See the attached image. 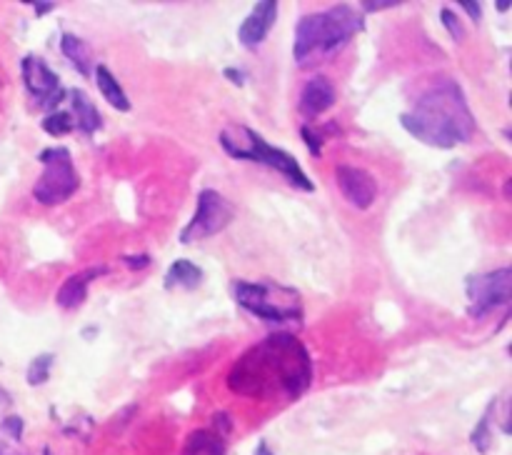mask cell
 <instances>
[{
    "label": "cell",
    "instance_id": "cell-8",
    "mask_svg": "<svg viewBox=\"0 0 512 455\" xmlns=\"http://www.w3.org/2000/svg\"><path fill=\"white\" fill-rule=\"evenodd\" d=\"M230 220H233V203L213 188L200 190L193 218L180 230V243L188 245L200 243L205 238H213L220 230L228 228Z\"/></svg>",
    "mask_w": 512,
    "mask_h": 455
},
{
    "label": "cell",
    "instance_id": "cell-18",
    "mask_svg": "<svg viewBox=\"0 0 512 455\" xmlns=\"http://www.w3.org/2000/svg\"><path fill=\"white\" fill-rule=\"evenodd\" d=\"M60 50H63L65 58L73 63V68L80 75H93V50H90V45L83 38H78L73 33H65L60 38Z\"/></svg>",
    "mask_w": 512,
    "mask_h": 455
},
{
    "label": "cell",
    "instance_id": "cell-27",
    "mask_svg": "<svg viewBox=\"0 0 512 455\" xmlns=\"http://www.w3.org/2000/svg\"><path fill=\"white\" fill-rule=\"evenodd\" d=\"M123 263L130 265L133 270H143V268H148L150 258L148 255H123Z\"/></svg>",
    "mask_w": 512,
    "mask_h": 455
},
{
    "label": "cell",
    "instance_id": "cell-9",
    "mask_svg": "<svg viewBox=\"0 0 512 455\" xmlns=\"http://www.w3.org/2000/svg\"><path fill=\"white\" fill-rule=\"evenodd\" d=\"M20 73H23V83L30 98L35 100V105L48 110V113L58 110L63 98H68L65 88L60 85V78L50 70V65L40 55H25L23 63H20Z\"/></svg>",
    "mask_w": 512,
    "mask_h": 455
},
{
    "label": "cell",
    "instance_id": "cell-3",
    "mask_svg": "<svg viewBox=\"0 0 512 455\" xmlns=\"http://www.w3.org/2000/svg\"><path fill=\"white\" fill-rule=\"evenodd\" d=\"M365 18L353 5H333L328 10L308 13L295 28L293 55L298 65H313L343 50L360 30Z\"/></svg>",
    "mask_w": 512,
    "mask_h": 455
},
{
    "label": "cell",
    "instance_id": "cell-29",
    "mask_svg": "<svg viewBox=\"0 0 512 455\" xmlns=\"http://www.w3.org/2000/svg\"><path fill=\"white\" fill-rule=\"evenodd\" d=\"M28 5L35 10V15H48L50 10H55V3H40V0H30Z\"/></svg>",
    "mask_w": 512,
    "mask_h": 455
},
{
    "label": "cell",
    "instance_id": "cell-7",
    "mask_svg": "<svg viewBox=\"0 0 512 455\" xmlns=\"http://www.w3.org/2000/svg\"><path fill=\"white\" fill-rule=\"evenodd\" d=\"M465 293H468L470 318L483 320L498 308H505L512 298V270L498 268L488 273L468 275L465 278Z\"/></svg>",
    "mask_w": 512,
    "mask_h": 455
},
{
    "label": "cell",
    "instance_id": "cell-23",
    "mask_svg": "<svg viewBox=\"0 0 512 455\" xmlns=\"http://www.w3.org/2000/svg\"><path fill=\"white\" fill-rule=\"evenodd\" d=\"M300 135H303V140H305V145L310 148V153H313L315 158H320V148H323V135H320L315 128H310V125H303V128H300Z\"/></svg>",
    "mask_w": 512,
    "mask_h": 455
},
{
    "label": "cell",
    "instance_id": "cell-20",
    "mask_svg": "<svg viewBox=\"0 0 512 455\" xmlns=\"http://www.w3.org/2000/svg\"><path fill=\"white\" fill-rule=\"evenodd\" d=\"M40 128L48 135L60 138V135H68L73 130V118H70L68 110H53V113H48L40 120Z\"/></svg>",
    "mask_w": 512,
    "mask_h": 455
},
{
    "label": "cell",
    "instance_id": "cell-2",
    "mask_svg": "<svg viewBox=\"0 0 512 455\" xmlns=\"http://www.w3.org/2000/svg\"><path fill=\"white\" fill-rule=\"evenodd\" d=\"M400 123L420 143L440 150L468 143L478 130L463 88L450 78L438 80L433 88L425 90L418 103L400 115Z\"/></svg>",
    "mask_w": 512,
    "mask_h": 455
},
{
    "label": "cell",
    "instance_id": "cell-14",
    "mask_svg": "<svg viewBox=\"0 0 512 455\" xmlns=\"http://www.w3.org/2000/svg\"><path fill=\"white\" fill-rule=\"evenodd\" d=\"M68 100H70L68 113H70V118H73L75 128L83 130L85 135H93L103 128V115H100V110L95 108V103L88 98V93H85V90L73 88L68 93Z\"/></svg>",
    "mask_w": 512,
    "mask_h": 455
},
{
    "label": "cell",
    "instance_id": "cell-4",
    "mask_svg": "<svg viewBox=\"0 0 512 455\" xmlns=\"http://www.w3.org/2000/svg\"><path fill=\"white\" fill-rule=\"evenodd\" d=\"M220 145H223L230 158L250 160V163H260L278 170L293 188L303 190V193H313L315 190V183L305 175V170L300 168V163L293 155L285 153L283 148L270 145L268 140H263V135L255 133L248 125H230V128H225L220 133Z\"/></svg>",
    "mask_w": 512,
    "mask_h": 455
},
{
    "label": "cell",
    "instance_id": "cell-19",
    "mask_svg": "<svg viewBox=\"0 0 512 455\" xmlns=\"http://www.w3.org/2000/svg\"><path fill=\"white\" fill-rule=\"evenodd\" d=\"M53 363H55V355H53V353H40V355H35V358L30 360V365H28V375H25V380H28V385H33V388H38V385L48 383L50 370H53Z\"/></svg>",
    "mask_w": 512,
    "mask_h": 455
},
{
    "label": "cell",
    "instance_id": "cell-6",
    "mask_svg": "<svg viewBox=\"0 0 512 455\" xmlns=\"http://www.w3.org/2000/svg\"><path fill=\"white\" fill-rule=\"evenodd\" d=\"M40 163H43V173L33 185V198L45 208H55L63 205L65 200L73 198L80 188V175L75 170L73 155L68 148L58 145V148H45L40 153Z\"/></svg>",
    "mask_w": 512,
    "mask_h": 455
},
{
    "label": "cell",
    "instance_id": "cell-10",
    "mask_svg": "<svg viewBox=\"0 0 512 455\" xmlns=\"http://www.w3.org/2000/svg\"><path fill=\"white\" fill-rule=\"evenodd\" d=\"M335 183H338L343 198L358 210H368L370 205L378 200V180L363 168H355V165H338V168H335Z\"/></svg>",
    "mask_w": 512,
    "mask_h": 455
},
{
    "label": "cell",
    "instance_id": "cell-26",
    "mask_svg": "<svg viewBox=\"0 0 512 455\" xmlns=\"http://www.w3.org/2000/svg\"><path fill=\"white\" fill-rule=\"evenodd\" d=\"M460 8L468 10V15L475 20V23L483 18V5H480L478 0H475V3H473V0H460Z\"/></svg>",
    "mask_w": 512,
    "mask_h": 455
},
{
    "label": "cell",
    "instance_id": "cell-11",
    "mask_svg": "<svg viewBox=\"0 0 512 455\" xmlns=\"http://www.w3.org/2000/svg\"><path fill=\"white\" fill-rule=\"evenodd\" d=\"M275 20H278V3L275 0H260V3L253 5V10L248 13V18L240 23L238 40L243 48H258L268 33L273 30Z\"/></svg>",
    "mask_w": 512,
    "mask_h": 455
},
{
    "label": "cell",
    "instance_id": "cell-22",
    "mask_svg": "<svg viewBox=\"0 0 512 455\" xmlns=\"http://www.w3.org/2000/svg\"><path fill=\"white\" fill-rule=\"evenodd\" d=\"M440 23H443V28L453 35L455 43H460V40L465 38V28H463V23H460L458 15H455V10H450V8L440 10Z\"/></svg>",
    "mask_w": 512,
    "mask_h": 455
},
{
    "label": "cell",
    "instance_id": "cell-32",
    "mask_svg": "<svg viewBox=\"0 0 512 455\" xmlns=\"http://www.w3.org/2000/svg\"><path fill=\"white\" fill-rule=\"evenodd\" d=\"M495 5H498V10H500V13H505V10L510 8V3H505V0H500V3H495Z\"/></svg>",
    "mask_w": 512,
    "mask_h": 455
},
{
    "label": "cell",
    "instance_id": "cell-1",
    "mask_svg": "<svg viewBox=\"0 0 512 455\" xmlns=\"http://www.w3.org/2000/svg\"><path fill=\"white\" fill-rule=\"evenodd\" d=\"M313 383V358L288 330H275L230 368L228 388L245 398L298 400Z\"/></svg>",
    "mask_w": 512,
    "mask_h": 455
},
{
    "label": "cell",
    "instance_id": "cell-25",
    "mask_svg": "<svg viewBox=\"0 0 512 455\" xmlns=\"http://www.w3.org/2000/svg\"><path fill=\"white\" fill-rule=\"evenodd\" d=\"M400 0H365L363 8L365 13H378V10H385V8H398Z\"/></svg>",
    "mask_w": 512,
    "mask_h": 455
},
{
    "label": "cell",
    "instance_id": "cell-24",
    "mask_svg": "<svg viewBox=\"0 0 512 455\" xmlns=\"http://www.w3.org/2000/svg\"><path fill=\"white\" fill-rule=\"evenodd\" d=\"M3 430L8 438H13L18 443L23 438V418L20 415H8V418H3Z\"/></svg>",
    "mask_w": 512,
    "mask_h": 455
},
{
    "label": "cell",
    "instance_id": "cell-13",
    "mask_svg": "<svg viewBox=\"0 0 512 455\" xmlns=\"http://www.w3.org/2000/svg\"><path fill=\"white\" fill-rule=\"evenodd\" d=\"M105 273H108V268H103V265H95V268H85V270H80V273L70 275V278L60 285L58 295H55V303L65 310L80 308V305L85 303V298H88V285Z\"/></svg>",
    "mask_w": 512,
    "mask_h": 455
},
{
    "label": "cell",
    "instance_id": "cell-21",
    "mask_svg": "<svg viewBox=\"0 0 512 455\" xmlns=\"http://www.w3.org/2000/svg\"><path fill=\"white\" fill-rule=\"evenodd\" d=\"M493 410H495V400L490 403L488 413H485L483 418H480V423L475 425L473 435H470V440H473V445L480 450V453H488L490 445H493V433H490V415H493Z\"/></svg>",
    "mask_w": 512,
    "mask_h": 455
},
{
    "label": "cell",
    "instance_id": "cell-28",
    "mask_svg": "<svg viewBox=\"0 0 512 455\" xmlns=\"http://www.w3.org/2000/svg\"><path fill=\"white\" fill-rule=\"evenodd\" d=\"M223 73H225V78H228L230 83L238 85V88H243V85H245V75L240 73V68H225Z\"/></svg>",
    "mask_w": 512,
    "mask_h": 455
},
{
    "label": "cell",
    "instance_id": "cell-31",
    "mask_svg": "<svg viewBox=\"0 0 512 455\" xmlns=\"http://www.w3.org/2000/svg\"><path fill=\"white\" fill-rule=\"evenodd\" d=\"M255 455H275V453L268 448V443H265V440H263V443L258 445V450H255Z\"/></svg>",
    "mask_w": 512,
    "mask_h": 455
},
{
    "label": "cell",
    "instance_id": "cell-15",
    "mask_svg": "<svg viewBox=\"0 0 512 455\" xmlns=\"http://www.w3.org/2000/svg\"><path fill=\"white\" fill-rule=\"evenodd\" d=\"M225 450H228V443L213 428L193 430L183 445V455H225Z\"/></svg>",
    "mask_w": 512,
    "mask_h": 455
},
{
    "label": "cell",
    "instance_id": "cell-30",
    "mask_svg": "<svg viewBox=\"0 0 512 455\" xmlns=\"http://www.w3.org/2000/svg\"><path fill=\"white\" fill-rule=\"evenodd\" d=\"M10 403H13V400H10V395L5 393L3 388H0V410H3V408H8Z\"/></svg>",
    "mask_w": 512,
    "mask_h": 455
},
{
    "label": "cell",
    "instance_id": "cell-5",
    "mask_svg": "<svg viewBox=\"0 0 512 455\" xmlns=\"http://www.w3.org/2000/svg\"><path fill=\"white\" fill-rule=\"evenodd\" d=\"M233 298L240 308L248 310L255 318L275 325L278 330L303 323V303L293 288H283L278 283H250V280H235L230 285Z\"/></svg>",
    "mask_w": 512,
    "mask_h": 455
},
{
    "label": "cell",
    "instance_id": "cell-12",
    "mask_svg": "<svg viewBox=\"0 0 512 455\" xmlns=\"http://www.w3.org/2000/svg\"><path fill=\"white\" fill-rule=\"evenodd\" d=\"M335 103V85L325 75H313L300 90L298 110L305 118H318Z\"/></svg>",
    "mask_w": 512,
    "mask_h": 455
},
{
    "label": "cell",
    "instance_id": "cell-16",
    "mask_svg": "<svg viewBox=\"0 0 512 455\" xmlns=\"http://www.w3.org/2000/svg\"><path fill=\"white\" fill-rule=\"evenodd\" d=\"M93 73H95V85H98V90H100V95L105 98V103L113 105V110L128 113L130 100H128V95H125L120 80L113 75V70L105 68V65H95Z\"/></svg>",
    "mask_w": 512,
    "mask_h": 455
},
{
    "label": "cell",
    "instance_id": "cell-17",
    "mask_svg": "<svg viewBox=\"0 0 512 455\" xmlns=\"http://www.w3.org/2000/svg\"><path fill=\"white\" fill-rule=\"evenodd\" d=\"M203 283V270H200V265H195L193 260H175L173 265L168 268V273H165V280L163 285L168 290L173 288H185V290H193L198 288V285Z\"/></svg>",
    "mask_w": 512,
    "mask_h": 455
}]
</instances>
